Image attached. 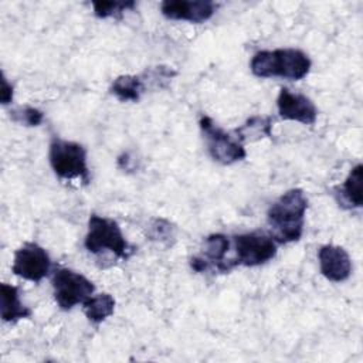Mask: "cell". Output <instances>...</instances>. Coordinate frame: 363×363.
Here are the masks:
<instances>
[{
    "instance_id": "1",
    "label": "cell",
    "mask_w": 363,
    "mask_h": 363,
    "mask_svg": "<svg viewBox=\"0 0 363 363\" xmlns=\"http://www.w3.org/2000/svg\"><path fill=\"white\" fill-rule=\"evenodd\" d=\"M306 208L308 199L301 189L285 191L268 208L267 218L271 227V237L275 242L288 244L301 238Z\"/></svg>"
},
{
    "instance_id": "2",
    "label": "cell",
    "mask_w": 363,
    "mask_h": 363,
    "mask_svg": "<svg viewBox=\"0 0 363 363\" xmlns=\"http://www.w3.org/2000/svg\"><path fill=\"white\" fill-rule=\"evenodd\" d=\"M309 57L296 48H278L274 51H258L254 54L250 68L258 78L279 77L289 81L305 78L311 69Z\"/></svg>"
},
{
    "instance_id": "3",
    "label": "cell",
    "mask_w": 363,
    "mask_h": 363,
    "mask_svg": "<svg viewBox=\"0 0 363 363\" xmlns=\"http://www.w3.org/2000/svg\"><path fill=\"white\" fill-rule=\"evenodd\" d=\"M84 245L91 254L98 255L109 251L122 259H128L135 252V247L125 240L118 223L112 218L96 214L89 217Z\"/></svg>"
},
{
    "instance_id": "4",
    "label": "cell",
    "mask_w": 363,
    "mask_h": 363,
    "mask_svg": "<svg viewBox=\"0 0 363 363\" xmlns=\"http://www.w3.org/2000/svg\"><path fill=\"white\" fill-rule=\"evenodd\" d=\"M50 164L61 179H79L84 184L89 183V170L86 164V150L82 145L54 138L50 143Z\"/></svg>"
},
{
    "instance_id": "5",
    "label": "cell",
    "mask_w": 363,
    "mask_h": 363,
    "mask_svg": "<svg viewBox=\"0 0 363 363\" xmlns=\"http://www.w3.org/2000/svg\"><path fill=\"white\" fill-rule=\"evenodd\" d=\"M54 299L57 305L69 311L78 303H84L95 291V285L85 275L69 268H57L52 277Z\"/></svg>"
},
{
    "instance_id": "6",
    "label": "cell",
    "mask_w": 363,
    "mask_h": 363,
    "mask_svg": "<svg viewBox=\"0 0 363 363\" xmlns=\"http://www.w3.org/2000/svg\"><path fill=\"white\" fill-rule=\"evenodd\" d=\"M199 123L213 160L221 164H233L247 156L244 145L234 135L218 128L211 118L203 115Z\"/></svg>"
},
{
    "instance_id": "7",
    "label": "cell",
    "mask_w": 363,
    "mask_h": 363,
    "mask_svg": "<svg viewBox=\"0 0 363 363\" xmlns=\"http://www.w3.org/2000/svg\"><path fill=\"white\" fill-rule=\"evenodd\" d=\"M234 248L237 264L244 267L262 265L277 255L275 240L259 231L235 235Z\"/></svg>"
},
{
    "instance_id": "8",
    "label": "cell",
    "mask_w": 363,
    "mask_h": 363,
    "mask_svg": "<svg viewBox=\"0 0 363 363\" xmlns=\"http://www.w3.org/2000/svg\"><path fill=\"white\" fill-rule=\"evenodd\" d=\"M51 269L48 252L37 242H26L14 252L11 271L14 275L31 282H40Z\"/></svg>"
},
{
    "instance_id": "9",
    "label": "cell",
    "mask_w": 363,
    "mask_h": 363,
    "mask_svg": "<svg viewBox=\"0 0 363 363\" xmlns=\"http://www.w3.org/2000/svg\"><path fill=\"white\" fill-rule=\"evenodd\" d=\"M278 113L284 121H295L303 125H313L318 118L315 104L305 95L281 88L277 99Z\"/></svg>"
},
{
    "instance_id": "10",
    "label": "cell",
    "mask_w": 363,
    "mask_h": 363,
    "mask_svg": "<svg viewBox=\"0 0 363 363\" xmlns=\"http://www.w3.org/2000/svg\"><path fill=\"white\" fill-rule=\"evenodd\" d=\"M162 14L169 20L204 23L216 13V4L208 0H166L160 4Z\"/></svg>"
},
{
    "instance_id": "11",
    "label": "cell",
    "mask_w": 363,
    "mask_h": 363,
    "mask_svg": "<svg viewBox=\"0 0 363 363\" xmlns=\"http://www.w3.org/2000/svg\"><path fill=\"white\" fill-rule=\"evenodd\" d=\"M320 274L332 282H343L352 274V259L343 247L326 244L318 251Z\"/></svg>"
},
{
    "instance_id": "12",
    "label": "cell",
    "mask_w": 363,
    "mask_h": 363,
    "mask_svg": "<svg viewBox=\"0 0 363 363\" xmlns=\"http://www.w3.org/2000/svg\"><path fill=\"white\" fill-rule=\"evenodd\" d=\"M228 250H230L228 237L224 234L216 233V234H210L208 237H206L203 255H200V257L206 261L207 269L213 267L217 271L228 272L231 268L235 267L233 262L225 261V255H227Z\"/></svg>"
},
{
    "instance_id": "13",
    "label": "cell",
    "mask_w": 363,
    "mask_h": 363,
    "mask_svg": "<svg viewBox=\"0 0 363 363\" xmlns=\"http://www.w3.org/2000/svg\"><path fill=\"white\" fill-rule=\"evenodd\" d=\"M1 296V319L9 323H14L20 319L31 316V309H28L20 299L18 288L10 284L0 285Z\"/></svg>"
},
{
    "instance_id": "14",
    "label": "cell",
    "mask_w": 363,
    "mask_h": 363,
    "mask_svg": "<svg viewBox=\"0 0 363 363\" xmlns=\"http://www.w3.org/2000/svg\"><path fill=\"white\" fill-rule=\"evenodd\" d=\"M234 136L244 145V142H257L262 138L272 136L271 116H251L240 128L234 130Z\"/></svg>"
},
{
    "instance_id": "15",
    "label": "cell",
    "mask_w": 363,
    "mask_h": 363,
    "mask_svg": "<svg viewBox=\"0 0 363 363\" xmlns=\"http://www.w3.org/2000/svg\"><path fill=\"white\" fill-rule=\"evenodd\" d=\"M145 89L146 84L142 75H119L111 85V92L122 102H138Z\"/></svg>"
},
{
    "instance_id": "16",
    "label": "cell",
    "mask_w": 363,
    "mask_h": 363,
    "mask_svg": "<svg viewBox=\"0 0 363 363\" xmlns=\"http://www.w3.org/2000/svg\"><path fill=\"white\" fill-rule=\"evenodd\" d=\"M82 311L91 323L99 325L113 313L115 299L106 292L91 295L86 301H84Z\"/></svg>"
},
{
    "instance_id": "17",
    "label": "cell",
    "mask_w": 363,
    "mask_h": 363,
    "mask_svg": "<svg viewBox=\"0 0 363 363\" xmlns=\"http://www.w3.org/2000/svg\"><path fill=\"white\" fill-rule=\"evenodd\" d=\"M362 180H363V166L359 163L350 170L343 186L340 187L342 200L347 203L350 207H362L363 204Z\"/></svg>"
},
{
    "instance_id": "18",
    "label": "cell",
    "mask_w": 363,
    "mask_h": 363,
    "mask_svg": "<svg viewBox=\"0 0 363 363\" xmlns=\"http://www.w3.org/2000/svg\"><path fill=\"white\" fill-rule=\"evenodd\" d=\"M94 14L98 18H108V17H121L123 11L128 9H133L135 3L133 1H126V3H119V1H94Z\"/></svg>"
},
{
    "instance_id": "19",
    "label": "cell",
    "mask_w": 363,
    "mask_h": 363,
    "mask_svg": "<svg viewBox=\"0 0 363 363\" xmlns=\"http://www.w3.org/2000/svg\"><path fill=\"white\" fill-rule=\"evenodd\" d=\"M10 118L11 121L24 126H38L44 119V113L37 108L23 106V108L11 109Z\"/></svg>"
},
{
    "instance_id": "20",
    "label": "cell",
    "mask_w": 363,
    "mask_h": 363,
    "mask_svg": "<svg viewBox=\"0 0 363 363\" xmlns=\"http://www.w3.org/2000/svg\"><path fill=\"white\" fill-rule=\"evenodd\" d=\"M146 235L153 241L170 242V240L174 238V228L169 221L163 218H155L150 221Z\"/></svg>"
},
{
    "instance_id": "21",
    "label": "cell",
    "mask_w": 363,
    "mask_h": 363,
    "mask_svg": "<svg viewBox=\"0 0 363 363\" xmlns=\"http://www.w3.org/2000/svg\"><path fill=\"white\" fill-rule=\"evenodd\" d=\"M0 99L3 105H7L13 101V86L7 82V78L3 75L1 78V91H0Z\"/></svg>"
}]
</instances>
